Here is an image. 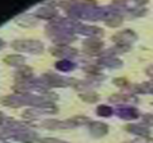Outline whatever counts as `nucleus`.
I'll use <instances>...</instances> for the list:
<instances>
[{"instance_id":"obj_1","label":"nucleus","mask_w":153,"mask_h":143,"mask_svg":"<svg viewBox=\"0 0 153 143\" xmlns=\"http://www.w3.org/2000/svg\"><path fill=\"white\" fill-rule=\"evenodd\" d=\"M91 132H92L94 135H96V136H103V135L107 134V127L104 126L103 123H92L90 127Z\"/></svg>"},{"instance_id":"obj_2","label":"nucleus","mask_w":153,"mask_h":143,"mask_svg":"<svg viewBox=\"0 0 153 143\" xmlns=\"http://www.w3.org/2000/svg\"><path fill=\"white\" fill-rule=\"evenodd\" d=\"M6 62L11 63V65H20V63L23 62V60H22V57L11 55V57H7V58H6Z\"/></svg>"},{"instance_id":"obj_3","label":"nucleus","mask_w":153,"mask_h":143,"mask_svg":"<svg viewBox=\"0 0 153 143\" xmlns=\"http://www.w3.org/2000/svg\"><path fill=\"white\" fill-rule=\"evenodd\" d=\"M127 130H130V131H133V132H137V134H140V135H148V131H146V130L141 128V127L129 126V127H127Z\"/></svg>"},{"instance_id":"obj_4","label":"nucleus","mask_w":153,"mask_h":143,"mask_svg":"<svg viewBox=\"0 0 153 143\" xmlns=\"http://www.w3.org/2000/svg\"><path fill=\"white\" fill-rule=\"evenodd\" d=\"M99 112L102 116H110L111 115V109L108 107H99Z\"/></svg>"},{"instance_id":"obj_5","label":"nucleus","mask_w":153,"mask_h":143,"mask_svg":"<svg viewBox=\"0 0 153 143\" xmlns=\"http://www.w3.org/2000/svg\"><path fill=\"white\" fill-rule=\"evenodd\" d=\"M81 97H83L84 100H87V101H94V100H96V99H98V96H96L95 93H91L90 96H85V94H83Z\"/></svg>"},{"instance_id":"obj_6","label":"nucleus","mask_w":153,"mask_h":143,"mask_svg":"<svg viewBox=\"0 0 153 143\" xmlns=\"http://www.w3.org/2000/svg\"><path fill=\"white\" fill-rule=\"evenodd\" d=\"M73 122H76V123H87V122H88V119H87V117H84V116H77V117H75V119H73Z\"/></svg>"},{"instance_id":"obj_7","label":"nucleus","mask_w":153,"mask_h":143,"mask_svg":"<svg viewBox=\"0 0 153 143\" xmlns=\"http://www.w3.org/2000/svg\"><path fill=\"white\" fill-rule=\"evenodd\" d=\"M41 143H64V142H61L58 139H43L41 140Z\"/></svg>"}]
</instances>
